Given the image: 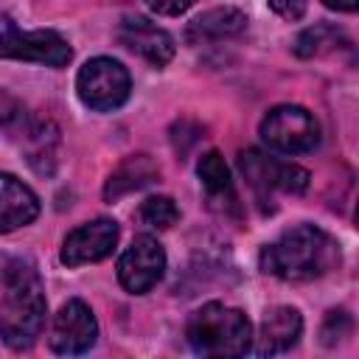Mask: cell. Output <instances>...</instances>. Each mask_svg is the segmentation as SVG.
Returning <instances> with one entry per match:
<instances>
[{"instance_id":"1","label":"cell","mask_w":359,"mask_h":359,"mask_svg":"<svg viewBox=\"0 0 359 359\" xmlns=\"http://www.w3.org/2000/svg\"><path fill=\"white\" fill-rule=\"evenodd\" d=\"M0 337L11 351H28L48 314L45 286L36 266L25 258L0 261Z\"/></svg>"},{"instance_id":"2","label":"cell","mask_w":359,"mask_h":359,"mask_svg":"<svg viewBox=\"0 0 359 359\" xmlns=\"http://www.w3.org/2000/svg\"><path fill=\"white\" fill-rule=\"evenodd\" d=\"M261 269L280 280H314L339 264V244L314 224H294L261 250Z\"/></svg>"},{"instance_id":"3","label":"cell","mask_w":359,"mask_h":359,"mask_svg":"<svg viewBox=\"0 0 359 359\" xmlns=\"http://www.w3.org/2000/svg\"><path fill=\"white\" fill-rule=\"evenodd\" d=\"M185 339L199 356H244L252 348V325L241 309L205 303L188 317Z\"/></svg>"},{"instance_id":"4","label":"cell","mask_w":359,"mask_h":359,"mask_svg":"<svg viewBox=\"0 0 359 359\" xmlns=\"http://www.w3.org/2000/svg\"><path fill=\"white\" fill-rule=\"evenodd\" d=\"M129 90H132L129 70L118 59L95 56L79 67L76 93H79L81 104L95 112H112V109L123 107L129 98Z\"/></svg>"},{"instance_id":"5","label":"cell","mask_w":359,"mask_h":359,"mask_svg":"<svg viewBox=\"0 0 359 359\" xmlns=\"http://www.w3.org/2000/svg\"><path fill=\"white\" fill-rule=\"evenodd\" d=\"M73 50L65 36L48 28L22 31L8 14H0V59L36 62L48 67H65Z\"/></svg>"},{"instance_id":"6","label":"cell","mask_w":359,"mask_h":359,"mask_svg":"<svg viewBox=\"0 0 359 359\" xmlns=\"http://www.w3.org/2000/svg\"><path fill=\"white\" fill-rule=\"evenodd\" d=\"M261 140L280 154H306L320 143V123L309 109L297 104H280L264 115Z\"/></svg>"},{"instance_id":"7","label":"cell","mask_w":359,"mask_h":359,"mask_svg":"<svg viewBox=\"0 0 359 359\" xmlns=\"http://www.w3.org/2000/svg\"><path fill=\"white\" fill-rule=\"evenodd\" d=\"M238 171L244 174L247 185L255 191V196L264 202L272 191L283 194H303L309 188V171L297 163H286L278 157H269L258 149H247L238 154Z\"/></svg>"},{"instance_id":"8","label":"cell","mask_w":359,"mask_h":359,"mask_svg":"<svg viewBox=\"0 0 359 359\" xmlns=\"http://www.w3.org/2000/svg\"><path fill=\"white\" fill-rule=\"evenodd\" d=\"M95 339H98V323H95L93 309L79 297L62 303V309L53 317L50 337H48L50 351L62 356H76V353L90 351Z\"/></svg>"},{"instance_id":"9","label":"cell","mask_w":359,"mask_h":359,"mask_svg":"<svg viewBox=\"0 0 359 359\" xmlns=\"http://www.w3.org/2000/svg\"><path fill=\"white\" fill-rule=\"evenodd\" d=\"M165 272V252L157 238L137 236L118 258V280L129 294H146Z\"/></svg>"},{"instance_id":"10","label":"cell","mask_w":359,"mask_h":359,"mask_svg":"<svg viewBox=\"0 0 359 359\" xmlns=\"http://www.w3.org/2000/svg\"><path fill=\"white\" fill-rule=\"evenodd\" d=\"M118 222L115 219H93V222H84L81 227L70 230L62 241V264L65 266H84V264H95L101 258H107L115 244H118Z\"/></svg>"},{"instance_id":"11","label":"cell","mask_w":359,"mask_h":359,"mask_svg":"<svg viewBox=\"0 0 359 359\" xmlns=\"http://www.w3.org/2000/svg\"><path fill=\"white\" fill-rule=\"evenodd\" d=\"M118 42L123 48H129L132 53H137L140 59H146L149 65L154 67H163L171 62L174 56V39L168 31L157 28L149 17H140V14H129L121 20L118 31H115Z\"/></svg>"},{"instance_id":"12","label":"cell","mask_w":359,"mask_h":359,"mask_svg":"<svg viewBox=\"0 0 359 359\" xmlns=\"http://www.w3.org/2000/svg\"><path fill=\"white\" fill-rule=\"evenodd\" d=\"M303 334V317L292 306H275L264 314L258 337H255V353L258 356H275L286 353L289 348L297 345Z\"/></svg>"},{"instance_id":"13","label":"cell","mask_w":359,"mask_h":359,"mask_svg":"<svg viewBox=\"0 0 359 359\" xmlns=\"http://www.w3.org/2000/svg\"><path fill=\"white\" fill-rule=\"evenodd\" d=\"M39 216L36 194L17 180L14 174L0 171V233H11L17 227L31 224Z\"/></svg>"},{"instance_id":"14","label":"cell","mask_w":359,"mask_h":359,"mask_svg":"<svg viewBox=\"0 0 359 359\" xmlns=\"http://www.w3.org/2000/svg\"><path fill=\"white\" fill-rule=\"evenodd\" d=\"M157 177H160V165L149 154H129L107 177V182H104V199L107 202H115V199H121V196H126L132 191H140V188L157 182Z\"/></svg>"},{"instance_id":"15","label":"cell","mask_w":359,"mask_h":359,"mask_svg":"<svg viewBox=\"0 0 359 359\" xmlns=\"http://www.w3.org/2000/svg\"><path fill=\"white\" fill-rule=\"evenodd\" d=\"M247 28V14L233 8V6H219L210 8L205 14H199L196 20L188 22L185 28V39L191 45H202V42H219V39H233Z\"/></svg>"},{"instance_id":"16","label":"cell","mask_w":359,"mask_h":359,"mask_svg":"<svg viewBox=\"0 0 359 359\" xmlns=\"http://www.w3.org/2000/svg\"><path fill=\"white\" fill-rule=\"evenodd\" d=\"M22 151H25V160L31 163V168L36 174H53V165H56V146H59V132L50 121H39L34 118L31 126L14 140Z\"/></svg>"},{"instance_id":"17","label":"cell","mask_w":359,"mask_h":359,"mask_svg":"<svg viewBox=\"0 0 359 359\" xmlns=\"http://www.w3.org/2000/svg\"><path fill=\"white\" fill-rule=\"evenodd\" d=\"M196 174L202 188L208 191L210 199L219 196H233V182H230V168L224 163V157L219 151H205L196 163Z\"/></svg>"},{"instance_id":"18","label":"cell","mask_w":359,"mask_h":359,"mask_svg":"<svg viewBox=\"0 0 359 359\" xmlns=\"http://www.w3.org/2000/svg\"><path fill=\"white\" fill-rule=\"evenodd\" d=\"M342 39H345L342 31H337L334 25H314V28H306L294 39V53L300 59H311V56H320V53H328V50L339 48Z\"/></svg>"},{"instance_id":"19","label":"cell","mask_w":359,"mask_h":359,"mask_svg":"<svg viewBox=\"0 0 359 359\" xmlns=\"http://www.w3.org/2000/svg\"><path fill=\"white\" fill-rule=\"evenodd\" d=\"M135 219H137L143 227L165 230V227H171V224L180 219V208L174 205L171 196H149V199H143L140 208L135 210Z\"/></svg>"},{"instance_id":"20","label":"cell","mask_w":359,"mask_h":359,"mask_svg":"<svg viewBox=\"0 0 359 359\" xmlns=\"http://www.w3.org/2000/svg\"><path fill=\"white\" fill-rule=\"evenodd\" d=\"M31 121H34V115L28 112V107L20 98H14L8 90L0 87V129L11 140H17L31 126Z\"/></svg>"},{"instance_id":"21","label":"cell","mask_w":359,"mask_h":359,"mask_svg":"<svg viewBox=\"0 0 359 359\" xmlns=\"http://www.w3.org/2000/svg\"><path fill=\"white\" fill-rule=\"evenodd\" d=\"M351 328H353L351 314H348L345 309H331V311L325 314L323 325H320V339H323V345L331 348V345L342 342V339L351 334Z\"/></svg>"},{"instance_id":"22","label":"cell","mask_w":359,"mask_h":359,"mask_svg":"<svg viewBox=\"0 0 359 359\" xmlns=\"http://www.w3.org/2000/svg\"><path fill=\"white\" fill-rule=\"evenodd\" d=\"M182 137V143H177L174 149H177V154L180 157H185L188 154V149L202 137V126L199 123H194V121H177L174 123V129H171V140H180Z\"/></svg>"},{"instance_id":"23","label":"cell","mask_w":359,"mask_h":359,"mask_svg":"<svg viewBox=\"0 0 359 359\" xmlns=\"http://www.w3.org/2000/svg\"><path fill=\"white\" fill-rule=\"evenodd\" d=\"M143 6L163 17H180L194 6V0H143Z\"/></svg>"},{"instance_id":"24","label":"cell","mask_w":359,"mask_h":359,"mask_svg":"<svg viewBox=\"0 0 359 359\" xmlns=\"http://www.w3.org/2000/svg\"><path fill=\"white\" fill-rule=\"evenodd\" d=\"M269 8L283 20H300L306 14V0H269Z\"/></svg>"},{"instance_id":"25","label":"cell","mask_w":359,"mask_h":359,"mask_svg":"<svg viewBox=\"0 0 359 359\" xmlns=\"http://www.w3.org/2000/svg\"><path fill=\"white\" fill-rule=\"evenodd\" d=\"M323 6H328L334 11H356L359 0H323Z\"/></svg>"}]
</instances>
